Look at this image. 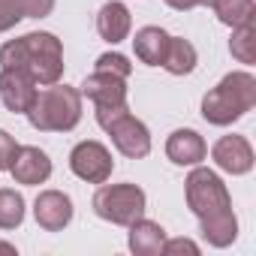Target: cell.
Segmentation results:
<instances>
[{"mask_svg": "<svg viewBox=\"0 0 256 256\" xmlns=\"http://www.w3.org/2000/svg\"><path fill=\"white\" fill-rule=\"evenodd\" d=\"M22 18H24L22 0H0V34L10 30L12 24H18Z\"/></svg>", "mask_w": 256, "mask_h": 256, "instance_id": "21", "label": "cell"}, {"mask_svg": "<svg viewBox=\"0 0 256 256\" xmlns=\"http://www.w3.org/2000/svg\"><path fill=\"white\" fill-rule=\"evenodd\" d=\"M70 169L90 184H102L112 175V157L100 142H82L70 154Z\"/></svg>", "mask_w": 256, "mask_h": 256, "instance_id": "7", "label": "cell"}, {"mask_svg": "<svg viewBox=\"0 0 256 256\" xmlns=\"http://www.w3.org/2000/svg\"><path fill=\"white\" fill-rule=\"evenodd\" d=\"M10 172L18 184H42L52 175V160L40 148H18Z\"/></svg>", "mask_w": 256, "mask_h": 256, "instance_id": "12", "label": "cell"}, {"mask_svg": "<svg viewBox=\"0 0 256 256\" xmlns=\"http://www.w3.org/2000/svg\"><path fill=\"white\" fill-rule=\"evenodd\" d=\"M0 66L22 70L36 84H54L64 72V52L52 34H28L0 48Z\"/></svg>", "mask_w": 256, "mask_h": 256, "instance_id": "2", "label": "cell"}, {"mask_svg": "<svg viewBox=\"0 0 256 256\" xmlns=\"http://www.w3.org/2000/svg\"><path fill=\"white\" fill-rule=\"evenodd\" d=\"M166 4H169L172 10H193V6L202 4V0H166Z\"/></svg>", "mask_w": 256, "mask_h": 256, "instance_id": "26", "label": "cell"}, {"mask_svg": "<svg viewBox=\"0 0 256 256\" xmlns=\"http://www.w3.org/2000/svg\"><path fill=\"white\" fill-rule=\"evenodd\" d=\"M0 253H16V247L12 244H0Z\"/></svg>", "mask_w": 256, "mask_h": 256, "instance_id": "27", "label": "cell"}, {"mask_svg": "<svg viewBox=\"0 0 256 256\" xmlns=\"http://www.w3.org/2000/svg\"><path fill=\"white\" fill-rule=\"evenodd\" d=\"M187 202H190L193 214L202 220V235L214 247H226V244L235 241L238 223H235V214H232V202H229V193H226L223 181L214 172L196 169L187 178Z\"/></svg>", "mask_w": 256, "mask_h": 256, "instance_id": "1", "label": "cell"}, {"mask_svg": "<svg viewBox=\"0 0 256 256\" xmlns=\"http://www.w3.org/2000/svg\"><path fill=\"white\" fill-rule=\"evenodd\" d=\"M82 94L96 102V112H120V108H126V88H124V78L114 76V72L96 70L82 84Z\"/></svg>", "mask_w": 256, "mask_h": 256, "instance_id": "8", "label": "cell"}, {"mask_svg": "<svg viewBox=\"0 0 256 256\" xmlns=\"http://www.w3.org/2000/svg\"><path fill=\"white\" fill-rule=\"evenodd\" d=\"M229 48H232V54L241 64H253L256 60V28H253V22H244V24L235 28V36H232Z\"/></svg>", "mask_w": 256, "mask_h": 256, "instance_id": "19", "label": "cell"}, {"mask_svg": "<svg viewBox=\"0 0 256 256\" xmlns=\"http://www.w3.org/2000/svg\"><path fill=\"white\" fill-rule=\"evenodd\" d=\"M211 6L220 16V22L223 24H232V28H238L244 22H253V16H256L253 0H214Z\"/></svg>", "mask_w": 256, "mask_h": 256, "instance_id": "18", "label": "cell"}, {"mask_svg": "<svg viewBox=\"0 0 256 256\" xmlns=\"http://www.w3.org/2000/svg\"><path fill=\"white\" fill-rule=\"evenodd\" d=\"M211 154H214V163L223 172H232V175H244L253 166V151H250V145H247L244 136H223L214 145Z\"/></svg>", "mask_w": 256, "mask_h": 256, "instance_id": "10", "label": "cell"}, {"mask_svg": "<svg viewBox=\"0 0 256 256\" xmlns=\"http://www.w3.org/2000/svg\"><path fill=\"white\" fill-rule=\"evenodd\" d=\"M163 253H199V247L193 244V241H187V238H178V241H166L163 244Z\"/></svg>", "mask_w": 256, "mask_h": 256, "instance_id": "25", "label": "cell"}, {"mask_svg": "<svg viewBox=\"0 0 256 256\" xmlns=\"http://www.w3.org/2000/svg\"><path fill=\"white\" fill-rule=\"evenodd\" d=\"M253 106H256V78L250 72H232L211 94H205L202 114H205V120L223 126V124L238 120Z\"/></svg>", "mask_w": 256, "mask_h": 256, "instance_id": "4", "label": "cell"}, {"mask_svg": "<svg viewBox=\"0 0 256 256\" xmlns=\"http://www.w3.org/2000/svg\"><path fill=\"white\" fill-rule=\"evenodd\" d=\"M34 214H36V223H40L42 229L60 232V229L72 220V202H70L64 193H58V190H46V193H40Z\"/></svg>", "mask_w": 256, "mask_h": 256, "instance_id": "11", "label": "cell"}, {"mask_svg": "<svg viewBox=\"0 0 256 256\" xmlns=\"http://www.w3.org/2000/svg\"><path fill=\"white\" fill-rule=\"evenodd\" d=\"M163 66L172 72V76H187V72H193V66H196V48L187 42V40H169V54H166V60H163Z\"/></svg>", "mask_w": 256, "mask_h": 256, "instance_id": "17", "label": "cell"}, {"mask_svg": "<svg viewBox=\"0 0 256 256\" xmlns=\"http://www.w3.org/2000/svg\"><path fill=\"white\" fill-rule=\"evenodd\" d=\"M96 120L102 130H108L114 148L124 157H145L151 151V136L145 130V124L136 120L130 114V108H120V112H96Z\"/></svg>", "mask_w": 256, "mask_h": 256, "instance_id": "6", "label": "cell"}, {"mask_svg": "<svg viewBox=\"0 0 256 256\" xmlns=\"http://www.w3.org/2000/svg\"><path fill=\"white\" fill-rule=\"evenodd\" d=\"M16 154H18L16 139H12L6 130H0V169H10L12 160H16Z\"/></svg>", "mask_w": 256, "mask_h": 256, "instance_id": "23", "label": "cell"}, {"mask_svg": "<svg viewBox=\"0 0 256 256\" xmlns=\"http://www.w3.org/2000/svg\"><path fill=\"white\" fill-rule=\"evenodd\" d=\"M28 120L42 133H64L72 130L82 118V94L66 84H54L48 90H36L30 108L24 112Z\"/></svg>", "mask_w": 256, "mask_h": 256, "instance_id": "3", "label": "cell"}, {"mask_svg": "<svg viewBox=\"0 0 256 256\" xmlns=\"http://www.w3.org/2000/svg\"><path fill=\"white\" fill-rule=\"evenodd\" d=\"M96 70H102V72H114V76H120V78H126L130 76V60H126L124 54H100V60H96Z\"/></svg>", "mask_w": 256, "mask_h": 256, "instance_id": "22", "label": "cell"}, {"mask_svg": "<svg viewBox=\"0 0 256 256\" xmlns=\"http://www.w3.org/2000/svg\"><path fill=\"white\" fill-rule=\"evenodd\" d=\"M24 220V199L16 190H0V229H16Z\"/></svg>", "mask_w": 256, "mask_h": 256, "instance_id": "20", "label": "cell"}, {"mask_svg": "<svg viewBox=\"0 0 256 256\" xmlns=\"http://www.w3.org/2000/svg\"><path fill=\"white\" fill-rule=\"evenodd\" d=\"M94 211L118 226H130L145 214V193L136 184H114V187H100L94 193Z\"/></svg>", "mask_w": 256, "mask_h": 256, "instance_id": "5", "label": "cell"}, {"mask_svg": "<svg viewBox=\"0 0 256 256\" xmlns=\"http://www.w3.org/2000/svg\"><path fill=\"white\" fill-rule=\"evenodd\" d=\"M163 244H166V232L151 223V220H133L130 223V250L139 253V256H154V253H163Z\"/></svg>", "mask_w": 256, "mask_h": 256, "instance_id": "16", "label": "cell"}, {"mask_svg": "<svg viewBox=\"0 0 256 256\" xmlns=\"http://www.w3.org/2000/svg\"><path fill=\"white\" fill-rule=\"evenodd\" d=\"M202 4H208V6H211V4H214V0H202Z\"/></svg>", "mask_w": 256, "mask_h": 256, "instance_id": "28", "label": "cell"}, {"mask_svg": "<svg viewBox=\"0 0 256 256\" xmlns=\"http://www.w3.org/2000/svg\"><path fill=\"white\" fill-rule=\"evenodd\" d=\"M52 6H54V0H22L24 18H42L52 12Z\"/></svg>", "mask_w": 256, "mask_h": 256, "instance_id": "24", "label": "cell"}, {"mask_svg": "<svg viewBox=\"0 0 256 256\" xmlns=\"http://www.w3.org/2000/svg\"><path fill=\"white\" fill-rule=\"evenodd\" d=\"M166 154H169V160L178 163V166H193V163L205 160L208 148H205V142H202L199 133H193V130H178V133L169 136Z\"/></svg>", "mask_w": 256, "mask_h": 256, "instance_id": "13", "label": "cell"}, {"mask_svg": "<svg viewBox=\"0 0 256 256\" xmlns=\"http://www.w3.org/2000/svg\"><path fill=\"white\" fill-rule=\"evenodd\" d=\"M36 96V82L22 70H4L0 72V100L10 112H28Z\"/></svg>", "mask_w": 256, "mask_h": 256, "instance_id": "9", "label": "cell"}, {"mask_svg": "<svg viewBox=\"0 0 256 256\" xmlns=\"http://www.w3.org/2000/svg\"><path fill=\"white\" fill-rule=\"evenodd\" d=\"M169 40L172 36L166 30H160V28H142L136 34V40H133L136 58L142 64H148V66H163V60L169 54Z\"/></svg>", "mask_w": 256, "mask_h": 256, "instance_id": "14", "label": "cell"}, {"mask_svg": "<svg viewBox=\"0 0 256 256\" xmlns=\"http://www.w3.org/2000/svg\"><path fill=\"white\" fill-rule=\"evenodd\" d=\"M96 30L106 42H120L126 40V34H130V12H126L124 4H118V0H112V4H106L96 16Z\"/></svg>", "mask_w": 256, "mask_h": 256, "instance_id": "15", "label": "cell"}]
</instances>
